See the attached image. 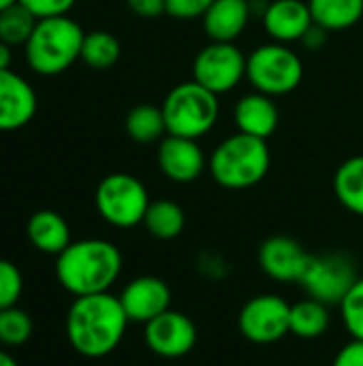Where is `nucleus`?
Instances as JSON below:
<instances>
[{
    "mask_svg": "<svg viewBox=\"0 0 363 366\" xmlns=\"http://www.w3.org/2000/svg\"><path fill=\"white\" fill-rule=\"evenodd\" d=\"M233 122L240 133L270 139L280 122L278 105L274 103V97L263 92H248L244 94L235 107H233Z\"/></svg>",
    "mask_w": 363,
    "mask_h": 366,
    "instance_id": "nucleus-17",
    "label": "nucleus"
},
{
    "mask_svg": "<svg viewBox=\"0 0 363 366\" xmlns=\"http://www.w3.org/2000/svg\"><path fill=\"white\" fill-rule=\"evenodd\" d=\"M327 34H329V30H325V28L319 26V24H312L300 43H302L304 47H308V49L317 51V49H321V47L327 43Z\"/></svg>",
    "mask_w": 363,
    "mask_h": 366,
    "instance_id": "nucleus-34",
    "label": "nucleus"
},
{
    "mask_svg": "<svg viewBox=\"0 0 363 366\" xmlns=\"http://www.w3.org/2000/svg\"><path fill=\"white\" fill-rule=\"evenodd\" d=\"M332 366H363V341L351 339L349 343H344L336 352Z\"/></svg>",
    "mask_w": 363,
    "mask_h": 366,
    "instance_id": "nucleus-32",
    "label": "nucleus"
},
{
    "mask_svg": "<svg viewBox=\"0 0 363 366\" xmlns=\"http://www.w3.org/2000/svg\"><path fill=\"white\" fill-rule=\"evenodd\" d=\"M21 294H24V277L19 268L9 259H0V311L15 307Z\"/></svg>",
    "mask_w": 363,
    "mask_h": 366,
    "instance_id": "nucleus-29",
    "label": "nucleus"
},
{
    "mask_svg": "<svg viewBox=\"0 0 363 366\" xmlns=\"http://www.w3.org/2000/svg\"><path fill=\"white\" fill-rule=\"evenodd\" d=\"M11 62H13V51H11V45L0 41V71L4 69H11Z\"/></svg>",
    "mask_w": 363,
    "mask_h": 366,
    "instance_id": "nucleus-35",
    "label": "nucleus"
},
{
    "mask_svg": "<svg viewBox=\"0 0 363 366\" xmlns=\"http://www.w3.org/2000/svg\"><path fill=\"white\" fill-rule=\"evenodd\" d=\"M338 309H340L342 324L347 332L351 335V339L363 341V277L355 281V285L344 296Z\"/></svg>",
    "mask_w": 363,
    "mask_h": 366,
    "instance_id": "nucleus-28",
    "label": "nucleus"
},
{
    "mask_svg": "<svg viewBox=\"0 0 363 366\" xmlns=\"http://www.w3.org/2000/svg\"><path fill=\"white\" fill-rule=\"evenodd\" d=\"M15 2H19V0H0V11H4V9L13 6Z\"/></svg>",
    "mask_w": 363,
    "mask_h": 366,
    "instance_id": "nucleus-37",
    "label": "nucleus"
},
{
    "mask_svg": "<svg viewBox=\"0 0 363 366\" xmlns=\"http://www.w3.org/2000/svg\"><path fill=\"white\" fill-rule=\"evenodd\" d=\"M237 328L255 345H274L291 335V305L278 294L252 296L240 309Z\"/></svg>",
    "mask_w": 363,
    "mask_h": 366,
    "instance_id": "nucleus-8",
    "label": "nucleus"
},
{
    "mask_svg": "<svg viewBox=\"0 0 363 366\" xmlns=\"http://www.w3.org/2000/svg\"><path fill=\"white\" fill-rule=\"evenodd\" d=\"M214 0H165L167 15L175 19H201Z\"/></svg>",
    "mask_w": 363,
    "mask_h": 366,
    "instance_id": "nucleus-30",
    "label": "nucleus"
},
{
    "mask_svg": "<svg viewBox=\"0 0 363 366\" xmlns=\"http://www.w3.org/2000/svg\"><path fill=\"white\" fill-rule=\"evenodd\" d=\"M36 21L39 19L21 2H15L13 6L0 11V41L9 43L11 47L26 45L34 32Z\"/></svg>",
    "mask_w": 363,
    "mask_h": 366,
    "instance_id": "nucleus-26",
    "label": "nucleus"
},
{
    "mask_svg": "<svg viewBox=\"0 0 363 366\" xmlns=\"http://www.w3.org/2000/svg\"><path fill=\"white\" fill-rule=\"evenodd\" d=\"M36 19L45 17H60L66 15L77 0H19Z\"/></svg>",
    "mask_w": 363,
    "mask_h": 366,
    "instance_id": "nucleus-31",
    "label": "nucleus"
},
{
    "mask_svg": "<svg viewBox=\"0 0 363 366\" xmlns=\"http://www.w3.org/2000/svg\"><path fill=\"white\" fill-rule=\"evenodd\" d=\"M252 0H214L201 17L210 41L235 43L252 17Z\"/></svg>",
    "mask_w": 363,
    "mask_h": 366,
    "instance_id": "nucleus-18",
    "label": "nucleus"
},
{
    "mask_svg": "<svg viewBox=\"0 0 363 366\" xmlns=\"http://www.w3.org/2000/svg\"><path fill=\"white\" fill-rule=\"evenodd\" d=\"M150 195L145 184L133 174L113 172L105 176L94 193V204L101 219L118 229H131L143 223Z\"/></svg>",
    "mask_w": 363,
    "mask_h": 366,
    "instance_id": "nucleus-7",
    "label": "nucleus"
},
{
    "mask_svg": "<svg viewBox=\"0 0 363 366\" xmlns=\"http://www.w3.org/2000/svg\"><path fill=\"white\" fill-rule=\"evenodd\" d=\"M83 36V28L68 15L39 19L24 45L26 60L39 75H60L81 58Z\"/></svg>",
    "mask_w": 363,
    "mask_h": 366,
    "instance_id": "nucleus-4",
    "label": "nucleus"
},
{
    "mask_svg": "<svg viewBox=\"0 0 363 366\" xmlns=\"http://www.w3.org/2000/svg\"><path fill=\"white\" fill-rule=\"evenodd\" d=\"M128 324L120 298L105 292L75 298L68 307L64 330L71 347L79 356L98 360L118 350Z\"/></svg>",
    "mask_w": 363,
    "mask_h": 366,
    "instance_id": "nucleus-1",
    "label": "nucleus"
},
{
    "mask_svg": "<svg viewBox=\"0 0 363 366\" xmlns=\"http://www.w3.org/2000/svg\"><path fill=\"white\" fill-rule=\"evenodd\" d=\"M160 107L167 122V135L188 139L208 135L220 116L218 94L210 92L195 79L173 86Z\"/></svg>",
    "mask_w": 363,
    "mask_h": 366,
    "instance_id": "nucleus-5",
    "label": "nucleus"
},
{
    "mask_svg": "<svg viewBox=\"0 0 363 366\" xmlns=\"http://www.w3.org/2000/svg\"><path fill=\"white\" fill-rule=\"evenodd\" d=\"M126 133L133 142L137 144H156L167 135V122H165V114L163 107L150 105V103H141L137 107H133L126 116Z\"/></svg>",
    "mask_w": 363,
    "mask_h": 366,
    "instance_id": "nucleus-24",
    "label": "nucleus"
},
{
    "mask_svg": "<svg viewBox=\"0 0 363 366\" xmlns=\"http://www.w3.org/2000/svg\"><path fill=\"white\" fill-rule=\"evenodd\" d=\"M156 161L163 176L178 184L195 182L208 167V159L203 148L199 146V139L178 135H167L158 142Z\"/></svg>",
    "mask_w": 363,
    "mask_h": 366,
    "instance_id": "nucleus-12",
    "label": "nucleus"
},
{
    "mask_svg": "<svg viewBox=\"0 0 363 366\" xmlns=\"http://www.w3.org/2000/svg\"><path fill=\"white\" fill-rule=\"evenodd\" d=\"M246 58L235 43L210 41L193 62V79L214 94H227L246 77Z\"/></svg>",
    "mask_w": 363,
    "mask_h": 366,
    "instance_id": "nucleus-9",
    "label": "nucleus"
},
{
    "mask_svg": "<svg viewBox=\"0 0 363 366\" xmlns=\"http://www.w3.org/2000/svg\"><path fill=\"white\" fill-rule=\"evenodd\" d=\"M359 279L355 264L347 255L327 253L312 255L300 285L308 298H315L327 307H340L344 296Z\"/></svg>",
    "mask_w": 363,
    "mask_h": 366,
    "instance_id": "nucleus-10",
    "label": "nucleus"
},
{
    "mask_svg": "<svg viewBox=\"0 0 363 366\" xmlns=\"http://www.w3.org/2000/svg\"><path fill=\"white\" fill-rule=\"evenodd\" d=\"M32 330H34L32 317L17 305L0 311V343L2 345L19 347L30 341Z\"/></svg>",
    "mask_w": 363,
    "mask_h": 366,
    "instance_id": "nucleus-27",
    "label": "nucleus"
},
{
    "mask_svg": "<svg viewBox=\"0 0 363 366\" xmlns=\"http://www.w3.org/2000/svg\"><path fill=\"white\" fill-rule=\"evenodd\" d=\"M334 193L344 210L363 217V154L347 159L336 169Z\"/></svg>",
    "mask_w": 363,
    "mask_h": 366,
    "instance_id": "nucleus-21",
    "label": "nucleus"
},
{
    "mask_svg": "<svg viewBox=\"0 0 363 366\" xmlns=\"http://www.w3.org/2000/svg\"><path fill=\"white\" fill-rule=\"evenodd\" d=\"M312 24L306 0H272L263 9V28L276 43H300Z\"/></svg>",
    "mask_w": 363,
    "mask_h": 366,
    "instance_id": "nucleus-16",
    "label": "nucleus"
},
{
    "mask_svg": "<svg viewBox=\"0 0 363 366\" xmlns=\"http://www.w3.org/2000/svg\"><path fill=\"white\" fill-rule=\"evenodd\" d=\"M312 255L291 236H270L259 247L261 270L278 283H300Z\"/></svg>",
    "mask_w": 363,
    "mask_h": 366,
    "instance_id": "nucleus-13",
    "label": "nucleus"
},
{
    "mask_svg": "<svg viewBox=\"0 0 363 366\" xmlns=\"http://www.w3.org/2000/svg\"><path fill=\"white\" fill-rule=\"evenodd\" d=\"M246 79L257 92L285 97L300 88L304 79V62L285 43H263L246 58Z\"/></svg>",
    "mask_w": 363,
    "mask_h": 366,
    "instance_id": "nucleus-6",
    "label": "nucleus"
},
{
    "mask_svg": "<svg viewBox=\"0 0 363 366\" xmlns=\"http://www.w3.org/2000/svg\"><path fill=\"white\" fill-rule=\"evenodd\" d=\"M122 47L120 41L107 30L86 32L81 45V60L94 71H107L120 60Z\"/></svg>",
    "mask_w": 363,
    "mask_h": 366,
    "instance_id": "nucleus-25",
    "label": "nucleus"
},
{
    "mask_svg": "<svg viewBox=\"0 0 363 366\" xmlns=\"http://www.w3.org/2000/svg\"><path fill=\"white\" fill-rule=\"evenodd\" d=\"M128 9L143 19H156L163 13H167L165 0H126Z\"/></svg>",
    "mask_w": 363,
    "mask_h": 366,
    "instance_id": "nucleus-33",
    "label": "nucleus"
},
{
    "mask_svg": "<svg viewBox=\"0 0 363 366\" xmlns=\"http://www.w3.org/2000/svg\"><path fill=\"white\" fill-rule=\"evenodd\" d=\"M26 236L30 244L45 255H60L73 240L71 227L62 214L53 210H39L26 223Z\"/></svg>",
    "mask_w": 363,
    "mask_h": 366,
    "instance_id": "nucleus-19",
    "label": "nucleus"
},
{
    "mask_svg": "<svg viewBox=\"0 0 363 366\" xmlns=\"http://www.w3.org/2000/svg\"><path fill=\"white\" fill-rule=\"evenodd\" d=\"M36 114V92L15 71H0V131H17Z\"/></svg>",
    "mask_w": 363,
    "mask_h": 366,
    "instance_id": "nucleus-15",
    "label": "nucleus"
},
{
    "mask_svg": "<svg viewBox=\"0 0 363 366\" xmlns=\"http://www.w3.org/2000/svg\"><path fill=\"white\" fill-rule=\"evenodd\" d=\"M143 227L156 240H173L186 227V214L182 206L173 199H156L150 202Z\"/></svg>",
    "mask_w": 363,
    "mask_h": 366,
    "instance_id": "nucleus-23",
    "label": "nucleus"
},
{
    "mask_svg": "<svg viewBox=\"0 0 363 366\" xmlns=\"http://www.w3.org/2000/svg\"><path fill=\"white\" fill-rule=\"evenodd\" d=\"M272 165L267 139L246 133L225 137L210 154L208 169L214 182L229 191H246L263 182Z\"/></svg>",
    "mask_w": 363,
    "mask_h": 366,
    "instance_id": "nucleus-3",
    "label": "nucleus"
},
{
    "mask_svg": "<svg viewBox=\"0 0 363 366\" xmlns=\"http://www.w3.org/2000/svg\"><path fill=\"white\" fill-rule=\"evenodd\" d=\"M197 326L182 311H165L143 326L145 347L165 360H178L188 356L197 345Z\"/></svg>",
    "mask_w": 363,
    "mask_h": 366,
    "instance_id": "nucleus-11",
    "label": "nucleus"
},
{
    "mask_svg": "<svg viewBox=\"0 0 363 366\" xmlns=\"http://www.w3.org/2000/svg\"><path fill=\"white\" fill-rule=\"evenodd\" d=\"M0 366H19V365H17V360H15L11 354H6V352H0Z\"/></svg>",
    "mask_w": 363,
    "mask_h": 366,
    "instance_id": "nucleus-36",
    "label": "nucleus"
},
{
    "mask_svg": "<svg viewBox=\"0 0 363 366\" xmlns=\"http://www.w3.org/2000/svg\"><path fill=\"white\" fill-rule=\"evenodd\" d=\"M122 264V253L113 242L83 238L71 242L56 257V279L75 298L105 294L120 279Z\"/></svg>",
    "mask_w": 363,
    "mask_h": 366,
    "instance_id": "nucleus-2",
    "label": "nucleus"
},
{
    "mask_svg": "<svg viewBox=\"0 0 363 366\" xmlns=\"http://www.w3.org/2000/svg\"><path fill=\"white\" fill-rule=\"evenodd\" d=\"M332 307L315 300L304 298L291 305V335L302 341H317L327 335L332 326Z\"/></svg>",
    "mask_w": 363,
    "mask_h": 366,
    "instance_id": "nucleus-20",
    "label": "nucleus"
},
{
    "mask_svg": "<svg viewBox=\"0 0 363 366\" xmlns=\"http://www.w3.org/2000/svg\"><path fill=\"white\" fill-rule=\"evenodd\" d=\"M120 302L131 324H148L154 317L171 309V290L169 285L152 274L137 277L124 285L120 292Z\"/></svg>",
    "mask_w": 363,
    "mask_h": 366,
    "instance_id": "nucleus-14",
    "label": "nucleus"
},
{
    "mask_svg": "<svg viewBox=\"0 0 363 366\" xmlns=\"http://www.w3.org/2000/svg\"><path fill=\"white\" fill-rule=\"evenodd\" d=\"M315 24L329 32L353 28L363 17V0H308Z\"/></svg>",
    "mask_w": 363,
    "mask_h": 366,
    "instance_id": "nucleus-22",
    "label": "nucleus"
}]
</instances>
